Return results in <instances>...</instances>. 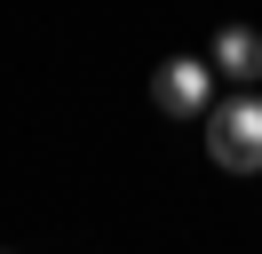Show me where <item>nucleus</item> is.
I'll use <instances>...</instances> for the list:
<instances>
[{
    "label": "nucleus",
    "mask_w": 262,
    "mask_h": 254,
    "mask_svg": "<svg viewBox=\"0 0 262 254\" xmlns=\"http://www.w3.org/2000/svg\"><path fill=\"white\" fill-rule=\"evenodd\" d=\"M207 119V159L223 175H262V88H238L199 111Z\"/></svg>",
    "instance_id": "nucleus-1"
},
{
    "label": "nucleus",
    "mask_w": 262,
    "mask_h": 254,
    "mask_svg": "<svg viewBox=\"0 0 262 254\" xmlns=\"http://www.w3.org/2000/svg\"><path fill=\"white\" fill-rule=\"evenodd\" d=\"M151 103H159L167 119H199V111L214 103V64L207 56H167L159 72H151Z\"/></svg>",
    "instance_id": "nucleus-2"
},
{
    "label": "nucleus",
    "mask_w": 262,
    "mask_h": 254,
    "mask_svg": "<svg viewBox=\"0 0 262 254\" xmlns=\"http://www.w3.org/2000/svg\"><path fill=\"white\" fill-rule=\"evenodd\" d=\"M207 64H214V79H238V88H254V79H262V32L223 24V32H214V48H207Z\"/></svg>",
    "instance_id": "nucleus-3"
}]
</instances>
